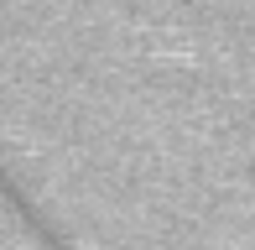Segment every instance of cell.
Wrapping results in <instances>:
<instances>
[{
    "mask_svg": "<svg viewBox=\"0 0 255 250\" xmlns=\"http://www.w3.org/2000/svg\"><path fill=\"white\" fill-rule=\"evenodd\" d=\"M0 198H5V203H10V209H16V214H21V219H26V230H31V235H42V240H47L52 250H68V245H63V235H57V230H52V224H47V219H42V209H37V203H31V198H26V193H21V188H16V177H10V172H5V167H0Z\"/></svg>",
    "mask_w": 255,
    "mask_h": 250,
    "instance_id": "6da1fadb",
    "label": "cell"
}]
</instances>
